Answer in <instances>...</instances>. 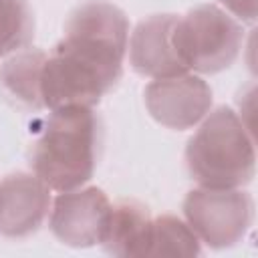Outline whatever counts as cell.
Returning <instances> with one entry per match:
<instances>
[{
    "mask_svg": "<svg viewBox=\"0 0 258 258\" xmlns=\"http://www.w3.org/2000/svg\"><path fill=\"white\" fill-rule=\"evenodd\" d=\"M129 42L125 12L107 0L77 6L44 60L40 95L46 109L95 107L123 73Z\"/></svg>",
    "mask_w": 258,
    "mask_h": 258,
    "instance_id": "1",
    "label": "cell"
},
{
    "mask_svg": "<svg viewBox=\"0 0 258 258\" xmlns=\"http://www.w3.org/2000/svg\"><path fill=\"white\" fill-rule=\"evenodd\" d=\"M99 133L93 107L52 109L30 155L32 171L56 191L85 185L97 165Z\"/></svg>",
    "mask_w": 258,
    "mask_h": 258,
    "instance_id": "2",
    "label": "cell"
},
{
    "mask_svg": "<svg viewBox=\"0 0 258 258\" xmlns=\"http://www.w3.org/2000/svg\"><path fill=\"white\" fill-rule=\"evenodd\" d=\"M185 165L202 187H240L254 177V137L234 109L218 107L202 119L187 141Z\"/></svg>",
    "mask_w": 258,
    "mask_h": 258,
    "instance_id": "3",
    "label": "cell"
},
{
    "mask_svg": "<svg viewBox=\"0 0 258 258\" xmlns=\"http://www.w3.org/2000/svg\"><path fill=\"white\" fill-rule=\"evenodd\" d=\"M242 24L216 4H200L177 16L173 46L181 62L198 73L214 75L228 69L240 54Z\"/></svg>",
    "mask_w": 258,
    "mask_h": 258,
    "instance_id": "4",
    "label": "cell"
},
{
    "mask_svg": "<svg viewBox=\"0 0 258 258\" xmlns=\"http://www.w3.org/2000/svg\"><path fill=\"white\" fill-rule=\"evenodd\" d=\"M183 216L200 242L222 250L246 236L254 218V202L238 187L200 185L185 196Z\"/></svg>",
    "mask_w": 258,
    "mask_h": 258,
    "instance_id": "5",
    "label": "cell"
},
{
    "mask_svg": "<svg viewBox=\"0 0 258 258\" xmlns=\"http://www.w3.org/2000/svg\"><path fill=\"white\" fill-rule=\"evenodd\" d=\"M145 107L149 115L169 129H191L198 125L212 107L210 85L189 73L153 79L145 87Z\"/></svg>",
    "mask_w": 258,
    "mask_h": 258,
    "instance_id": "6",
    "label": "cell"
},
{
    "mask_svg": "<svg viewBox=\"0 0 258 258\" xmlns=\"http://www.w3.org/2000/svg\"><path fill=\"white\" fill-rule=\"evenodd\" d=\"M111 212V202L101 187L60 191L50 208V232L73 248L101 244V236Z\"/></svg>",
    "mask_w": 258,
    "mask_h": 258,
    "instance_id": "7",
    "label": "cell"
},
{
    "mask_svg": "<svg viewBox=\"0 0 258 258\" xmlns=\"http://www.w3.org/2000/svg\"><path fill=\"white\" fill-rule=\"evenodd\" d=\"M50 187L36 173H10L0 181V236L34 234L48 216Z\"/></svg>",
    "mask_w": 258,
    "mask_h": 258,
    "instance_id": "8",
    "label": "cell"
},
{
    "mask_svg": "<svg viewBox=\"0 0 258 258\" xmlns=\"http://www.w3.org/2000/svg\"><path fill=\"white\" fill-rule=\"evenodd\" d=\"M175 14H153L141 20L127 42L129 62L133 71L149 79H165L173 75L187 73L173 46Z\"/></svg>",
    "mask_w": 258,
    "mask_h": 258,
    "instance_id": "9",
    "label": "cell"
},
{
    "mask_svg": "<svg viewBox=\"0 0 258 258\" xmlns=\"http://www.w3.org/2000/svg\"><path fill=\"white\" fill-rule=\"evenodd\" d=\"M153 218L139 202H119L111 206L101 246L113 256H147Z\"/></svg>",
    "mask_w": 258,
    "mask_h": 258,
    "instance_id": "10",
    "label": "cell"
},
{
    "mask_svg": "<svg viewBox=\"0 0 258 258\" xmlns=\"http://www.w3.org/2000/svg\"><path fill=\"white\" fill-rule=\"evenodd\" d=\"M44 60L46 54L38 48L16 50L0 67L2 91L26 107L42 109L44 105L40 95V79H42Z\"/></svg>",
    "mask_w": 258,
    "mask_h": 258,
    "instance_id": "11",
    "label": "cell"
},
{
    "mask_svg": "<svg viewBox=\"0 0 258 258\" xmlns=\"http://www.w3.org/2000/svg\"><path fill=\"white\" fill-rule=\"evenodd\" d=\"M200 238L187 222L163 214L153 218L147 256H198L202 254Z\"/></svg>",
    "mask_w": 258,
    "mask_h": 258,
    "instance_id": "12",
    "label": "cell"
},
{
    "mask_svg": "<svg viewBox=\"0 0 258 258\" xmlns=\"http://www.w3.org/2000/svg\"><path fill=\"white\" fill-rule=\"evenodd\" d=\"M34 36V14L28 0H0V56L22 50Z\"/></svg>",
    "mask_w": 258,
    "mask_h": 258,
    "instance_id": "13",
    "label": "cell"
},
{
    "mask_svg": "<svg viewBox=\"0 0 258 258\" xmlns=\"http://www.w3.org/2000/svg\"><path fill=\"white\" fill-rule=\"evenodd\" d=\"M230 16H234L240 22L252 24L256 20V0H218Z\"/></svg>",
    "mask_w": 258,
    "mask_h": 258,
    "instance_id": "14",
    "label": "cell"
}]
</instances>
